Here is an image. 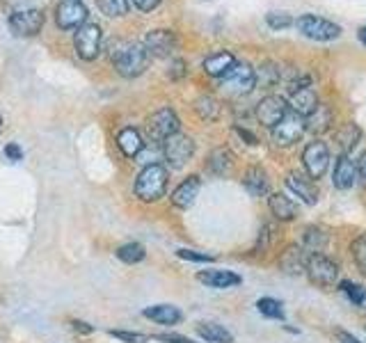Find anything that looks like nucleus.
<instances>
[{
    "label": "nucleus",
    "mask_w": 366,
    "mask_h": 343,
    "mask_svg": "<svg viewBox=\"0 0 366 343\" xmlns=\"http://www.w3.org/2000/svg\"><path fill=\"white\" fill-rule=\"evenodd\" d=\"M0 126H3V117H0Z\"/></svg>",
    "instance_id": "nucleus-50"
},
{
    "label": "nucleus",
    "mask_w": 366,
    "mask_h": 343,
    "mask_svg": "<svg viewBox=\"0 0 366 343\" xmlns=\"http://www.w3.org/2000/svg\"><path fill=\"white\" fill-rule=\"evenodd\" d=\"M194 112H197L204 121H215L220 117V101L211 94H202L194 101Z\"/></svg>",
    "instance_id": "nucleus-31"
},
{
    "label": "nucleus",
    "mask_w": 366,
    "mask_h": 343,
    "mask_svg": "<svg viewBox=\"0 0 366 343\" xmlns=\"http://www.w3.org/2000/svg\"><path fill=\"white\" fill-rule=\"evenodd\" d=\"M85 19H87V7L80 0H64L55 9V21L62 30H74L85 26Z\"/></svg>",
    "instance_id": "nucleus-14"
},
{
    "label": "nucleus",
    "mask_w": 366,
    "mask_h": 343,
    "mask_svg": "<svg viewBox=\"0 0 366 343\" xmlns=\"http://www.w3.org/2000/svg\"><path fill=\"white\" fill-rule=\"evenodd\" d=\"M177 257L183 261H194V263H211L215 257L206 254V252H194V249H177Z\"/></svg>",
    "instance_id": "nucleus-39"
},
{
    "label": "nucleus",
    "mask_w": 366,
    "mask_h": 343,
    "mask_svg": "<svg viewBox=\"0 0 366 343\" xmlns=\"http://www.w3.org/2000/svg\"><path fill=\"white\" fill-rule=\"evenodd\" d=\"M117 146L122 149V154L126 158H137L140 151L144 149V142H142V135L137 133V129H122L117 133Z\"/></svg>",
    "instance_id": "nucleus-25"
},
{
    "label": "nucleus",
    "mask_w": 366,
    "mask_h": 343,
    "mask_svg": "<svg viewBox=\"0 0 366 343\" xmlns=\"http://www.w3.org/2000/svg\"><path fill=\"white\" fill-rule=\"evenodd\" d=\"M222 87L234 96H245L257 87V69L247 62H236L234 69L222 78Z\"/></svg>",
    "instance_id": "nucleus-5"
},
{
    "label": "nucleus",
    "mask_w": 366,
    "mask_h": 343,
    "mask_svg": "<svg viewBox=\"0 0 366 343\" xmlns=\"http://www.w3.org/2000/svg\"><path fill=\"white\" fill-rule=\"evenodd\" d=\"M179 117L177 112L172 108H160L156 110L152 117L147 121V129H149V137H152V142H165L167 137H172L174 133H179Z\"/></svg>",
    "instance_id": "nucleus-7"
},
{
    "label": "nucleus",
    "mask_w": 366,
    "mask_h": 343,
    "mask_svg": "<svg viewBox=\"0 0 366 343\" xmlns=\"http://www.w3.org/2000/svg\"><path fill=\"white\" fill-rule=\"evenodd\" d=\"M350 252H352L355 266L360 268L362 274H366V236L355 238V240H352V245H350Z\"/></svg>",
    "instance_id": "nucleus-36"
},
{
    "label": "nucleus",
    "mask_w": 366,
    "mask_h": 343,
    "mask_svg": "<svg viewBox=\"0 0 366 343\" xmlns=\"http://www.w3.org/2000/svg\"><path fill=\"white\" fill-rule=\"evenodd\" d=\"M286 114H289V101L277 94H268L257 103V119L268 129H274Z\"/></svg>",
    "instance_id": "nucleus-10"
},
{
    "label": "nucleus",
    "mask_w": 366,
    "mask_h": 343,
    "mask_svg": "<svg viewBox=\"0 0 366 343\" xmlns=\"http://www.w3.org/2000/svg\"><path fill=\"white\" fill-rule=\"evenodd\" d=\"M114 254H117L119 261L133 266V263H140L147 257V252H144V247L140 243H126V245H122L117 252H114Z\"/></svg>",
    "instance_id": "nucleus-33"
},
{
    "label": "nucleus",
    "mask_w": 366,
    "mask_h": 343,
    "mask_svg": "<svg viewBox=\"0 0 366 343\" xmlns=\"http://www.w3.org/2000/svg\"><path fill=\"white\" fill-rule=\"evenodd\" d=\"M199 190H202V179L197 174H190L188 179H183L174 188L169 199L177 209H190V206L194 204V199H197Z\"/></svg>",
    "instance_id": "nucleus-18"
},
{
    "label": "nucleus",
    "mask_w": 366,
    "mask_h": 343,
    "mask_svg": "<svg viewBox=\"0 0 366 343\" xmlns=\"http://www.w3.org/2000/svg\"><path fill=\"white\" fill-rule=\"evenodd\" d=\"M74 329H78V332H83V334H92V332H94V327L92 325H87V323H83V320H74Z\"/></svg>",
    "instance_id": "nucleus-46"
},
{
    "label": "nucleus",
    "mask_w": 366,
    "mask_h": 343,
    "mask_svg": "<svg viewBox=\"0 0 366 343\" xmlns=\"http://www.w3.org/2000/svg\"><path fill=\"white\" fill-rule=\"evenodd\" d=\"M167 179H169V172H167L165 165H160V163L147 165L140 172V174H137V179H135V194H137V199L152 204V202H158L160 197H165Z\"/></svg>",
    "instance_id": "nucleus-1"
},
{
    "label": "nucleus",
    "mask_w": 366,
    "mask_h": 343,
    "mask_svg": "<svg viewBox=\"0 0 366 343\" xmlns=\"http://www.w3.org/2000/svg\"><path fill=\"white\" fill-rule=\"evenodd\" d=\"M5 156H7L9 160H14V163H16V160H21V158H23V151H21V146H19V144L11 142V144H7V146H5Z\"/></svg>",
    "instance_id": "nucleus-43"
},
{
    "label": "nucleus",
    "mask_w": 366,
    "mask_h": 343,
    "mask_svg": "<svg viewBox=\"0 0 366 343\" xmlns=\"http://www.w3.org/2000/svg\"><path fill=\"white\" fill-rule=\"evenodd\" d=\"M234 64H236L234 53H229V51H217V53H213V55L206 57L202 66H204V71L209 74V76H213V78H224V76L234 69Z\"/></svg>",
    "instance_id": "nucleus-22"
},
{
    "label": "nucleus",
    "mask_w": 366,
    "mask_h": 343,
    "mask_svg": "<svg viewBox=\"0 0 366 343\" xmlns=\"http://www.w3.org/2000/svg\"><path fill=\"white\" fill-rule=\"evenodd\" d=\"M266 21L272 30H284V28L293 26V19H291L289 11H277V9H270L266 14Z\"/></svg>",
    "instance_id": "nucleus-37"
},
{
    "label": "nucleus",
    "mask_w": 366,
    "mask_h": 343,
    "mask_svg": "<svg viewBox=\"0 0 366 343\" xmlns=\"http://www.w3.org/2000/svg\"><path fill=\"white\" fill-rule=\"evenodd\" d=\"M76 51L83 60H94L101 51V28L97 23H85L76 32Z\"/></svg>",
    "instance_id": "nucleus-13"
},
{
    "label": "nucleus",
    "mask_w": 366,
    "mask_h": 343,
    "mask_svg": "<svg viewBox=\"0 0 366 343\" xmlns=\"http://www.w3.org/2000/svg\"><path fill=\"white\" fill-rule=\"evenodd\" d=\"M355 181H357V163L348 154H341L335 163V172H332V183L337 190H350Z\"/></svg>",
    "instance_id": "nucleus-17"
},
{
    "label": "nucleus",
    "mask_w": 366,
    "mask_h": 343,
    "mask_svg": "<svg viewBox=\"0 0 366 343\" xmlns=\"http://www.w3.org/2000/svg\"><path fill=\"white\" fill-rule=\"evenodd\" d=\"M360 137H362V129H360L357 124H352V121L339 126L337 133H335V140H337L339 151L341 154H348V156H350L352 149L360 144Z\"/></svg>",
    "instance_id": "nucleus-26"
},
{
    "label": "nucleus",
    "mask_w": 366,
    "mask_h": 343,
    "mask_svg": "<svg viewBox=\"0 0 366 343\" xmlns=\"http://www.w3.org/2000/svg\"><path fill=\"white\" fill-rule=\"evenodd\" d=\"M305 272L314 286H320V289H332L339 279V263L332 261L325 254H309Z\"/></svg>",
    "instance_id": "nucleus-3"
},
{
    "label": "nucleus",
    "mask_w": 366,
    "mask_h": 343,
    "mask_svg": "<svg viewBox=\"0 0 366 343\" xmlns=\"http://www.w3.org/2000/svg\"><path fill=\"white\" fill-rule=\"evenodd\" d=\"M289 106L293 108V112L302 114V117H307V114H312L316 110L318 96H316L312 83H309V78H302V80H297V83H293Z\"/></svg>",
    "instance_id": "nucleus-11"
},
{
    "label": "nucleus",
    "mask_w": 366,
    "mask_h": 343,
    "mask_svg": "<svg viewBox=\"0 0 366 343\" xmlns=\"http://www.w3.org/2000/svg\"><path fill=\"white\" fill-rule=\"evenodd\" d=\"M156 341H163V343H194L188 337H181V334H156Z\"/></svg>",
    "instance_id": "nucleus-42"
},
{
    "label": "nucleus",
    "mask_w": 366,
    "mask_h": 343,
    "mask_svg": "<svg viewBox=\"0 0 366 343\" xmlns=\"http://www.w3.org/2000/svg\"><path fill=\"white\" fill-rule=\"evenodd\" d=\"M337 337H339L341 343H360V339H355L352 334H348V332H343V329L337 332Z\"/></svg>",
    "instance_id": "nucleus-47"
},
{
    "label": "nucleus",
    "mask_w": 366,
    "mask_h": 343,
    "mask_svg": "<svg viewBox=\"0 0 366 343\" xmlns=\"http://www.w3.org/2000/svg\"><path fill=\"white\" fill-rule=\"evenodd\" d=\"M192 154H194L192 137L183 135V133H174L163 142V156L172 169H181L192 158Z\"/></svg>",
    "instance_id": "nucleus-6"
},
{
    "label": "nucleus",
    "mask_w": 366,
    "mask_h": 343,
    "mask_svg": "<svg viewBox=\"0 0 366 343\" xmlns=\"http://www.w3.org/2000/svg\"><path fill=\"white\" fill-rule=\"evenodd\" d=\"M44 26V14L39 9H21L9 16V30L16 37H32Z\"/></svg>",
    "instance_id": "nucleus-12"
},
{
    "label": "nucleus",
    "mask_w": 366,
    "mask_h": 343,
    "mask_svg": "<svg viewBox=\"0 0 366 343\" xmlns=\"http://www.w3.org/2000/svg\"><path fill=\"white\" fill-rule=\"evenodd\" d=\"M302 165L305 172L312 179H320L330 167V149L323 140H314L305 146L302 151Z\"/></svg>",
    "instance_id": "nucleus-9"
},
{
    "label": "nucleus",
    "mask_w": 366,
    "mask_h": 343,
    "mask_svg": "<svg viewBox=\"0 0 366 343\" xmlns=\"http://www.w3.org/2000/svg\"><path fill=\"white\" fill-rule=\"evenodd\" d=\"M270 131H272V142L274 144H277V146H291V144H295L297 140H300V137L305 135V131H307L305 117H302V114H297V112H289Z\"/></svg>",
    "instance_id": "nucleus-8"
},
{
    "label": "nucleus",
    "mask_w": 366,
    "mask_h": 343,
    "mask_svg": "<svg viewBox=\"0 0 366 343\" xmlns=\"http://www.w3.org/2000/svg\"><path fill=\"white\" fill-rule=\"evenodd\" d=\"M197 279L209 289H232V286H238L243 282V277L232 270H202L197 272Z\"/></svg>",
    "instance_id": "nucleus-21"
},
{
    "label": "nucleus",
    "mask_w": 366,
    "mask_h": 343,
    "mask_svg": "<svg viewBox=\"0 0 366 343\" xmlns=\"http://www.w3.org/2000/svg\"><path fill=\"white\" fill-rule=\"evenodd\" d=\"M268 209L270 213L277 217L280 222H291L295 220V215H297V206L286 197V194L282 192H272L270 197H268Z\"/></svg>",
    "instance_id": "nucleus-24"
},
{
    "label": "nucleus",
    "mask_w": 366,
    "mask_h": 343,
    "mask_svg": "<svg viewBox=\"0 0 366 343\" xmlns=\"http://www.w3.org/2000/svg\"><path fill=\"white\" fill-rule=\"evenodd\" d=\"M341 291L348 295V300L352 304H364L366 302V289L360 284H352V282H341Z\"/></svg>",
    "instance_id": "nucleus-38"
},
{
    "label": "nucleus",
    "mask_w": 366,
    "mask_h": 343,
    "mask_svg": "<svg viewBox=\"0 0 366 343\" xmlns=\"http://www.w3.org/2000/svg\"><path fill=\"white\" fill-rule=\"evenodd\" d=\"M330 243L327 232H323L320 227H307L302 236V249L309 254H323L325 247Z\"/></svg>",
    "instance_id": "nucleus-28"
},
{
    "label": "nucleus",
    "mask_w": 366,
    "mask_h": 343,
    "mask_svg": "<svg viewBox=\"0 0 366 343\" xmlns=\"http://www.w3.org/2000/svg\"><path fill=\"white\" fill-rule=\"evenodd\" d=\"M144 49L149 51V55L167 57L177 49V34L172 30H152V32H147Z\"/></svg>",
    "instance_id": "nucleus-16"
},
{
    "label": "nucleus",
    "mask_w": 366,
    "mask_h": 343,
    "mask_svg": "<svg viewBox=\"0 0 366 343\" xmlns=\"http://www.w3.org/2000/svg\"><path fill=\"white\" fill-rule=\"evenodd\" d=\"M286 186H289V190L295 192L307 206H316L318 186L309 174H302V172H289V174H286Z\"/></svg>",
    "instance_id": "nucleus-15"
},
{
    "label": "nucleus",
    "mask_w": 366,
    "mask_h": 343,
    "mask_svg": "<svg viewBox=\"0 0 366 343\" xmlns=\"http://www.w3.org/2000/svg\"><path fill=\"white\" fill-rule=\"evenodd\" d=\"M357 174L366 181V151L360 156V160H357Z\"/></svg>",
    "instance_id": "nucleus-48"
},
{
    "label": "nucleus",
    "mask_w": 366,
    "mask_h": 343,
    "mask_svg": "<svg viewBox=\"0 0 366 343\" xmlns=\"http://www.w3.org/2000/svg\"><path fill=\"white\" fill-rule=\"evenodd\" d=\"M307 254L300 245H289L280 257V270L284 274H291V277H297L307 270Z\"/></svg>",
    "instance_id": "nucleus-19"
},
{
    "label": "nucleus",
    "mask_w": 366,
    "mask_h": 343,
    "mask_svg": "<svg viewBox=\"0 0 366 343\" xmlns=\"http://www.w3.org/2000/svg\"><path fill=\"white\" fill-rule=\"evenodd\" d=\"M305 126H307L309 133L323 135V133L332 131V126H335V112H332V108L327 106V103H318L316 110L305 117Z\"/></svg>",
    "instance_id": "nucleus-20"
},
{
    "label": "nucleus",
    "mask_w": 366,
    "mask_h": 343,
    "mask_svg": "<svg viewBox=\"0 0 366 343\" xmlns=\"http://www.w3.org/2000/svg\"><path fill=\"white\" fill-rule=\"evenodd\" d=\"M99 9L106 16H124L129 14L131 0H99Z\"/></svg>",
    "instance_id": "nucleus-35"
},
{
    "label": "nucleus",
    "mask_w": 366,
    "mask_h": 343,
    "mask_svg": "<svg viewBox=\"0 0 366 343\" xmlns=\"http://www.w3.org/2000/svg\"><path fill=\"white\" fill-rule=\"evenodd\" d=\"M357 37H360V41H362V44L366 46V26H362V28H360V32H357Z\"/></svg>",
    "instance_id": "nucleus-49"
},
{
    "label": "nucleus",
    "mask_w": 366,
    "mask_h": 343,
    "mask_svg": "<svg viewBox=\"0 0 366 343\" xmlns=\"http://www.w3.org/2000/svg\"><path fill=\"white\" fill-rule=\"evenodd\" d=\"M167 76L172 80L183 78V76H186V62H183V60H172L169 62V69H167Z\"/></svg>",
    "instance_id": "nucleus-41"
},
{
    "label": "nucleus",
    "mask_w": 366,
    "mask_h": 343,
    "mask_svg": "<svg viewBox=\"0 0 366 343\" xmlns=\"http://www.w3.org/2000/svg\"><path fill=\"white\" fill-rule=\"evenodd\" d=\"M110 337L119 339L124 343H147L149 337L144 334H137V332H124V329H110Z\"/></svg>",
    "instance_id": "nucleus-40"
},
{
    "label": "nucleus",
    "mask_w": 366,
    "mask_h": 343,
    "mask_svg": "<svg viewBox=\"0 0 366 343\" xmlns=\"http://www.w3.org/2000/svg\"><path fill=\"white\" fill-rule=\"evenodd\" d=\"M112 62L119 76L135 78L147 69L149 51L144 49V44H124L119 51L112 53Z\"/></svg>",
    "instance_id": "nucleus-2"
},
{
    "label": "nucleus",
    "mask_w": 366,
    "mask_h": 343,
    "mask_svg": "<svg viewBox=\"0 0 366 343\" xmlns=\"http://www.w3.org/2000/svg\"><path fill=\"white\" fill-rule=\"evenodd\" d=\"M236 133H238L240 137H243V140H247V144H252V146L257 144V137L252 135V133H249L247 129H243V126H236Z\"/></svg>",
    "instance_id": "nucleus-45"
},
{
    "label": "nucleus",
    "mask_w": 366,
    "mask_h": 343,
    "mask_svg": "<svg viewBox=\"0 0 366 343\" xmlns=\"http://www.w3.org/2000/svg\"><path fill=\"white\" fill-rule=\"evenodd\" d=\"M234 167V156L232 151H229L227 146H217L211 151V158H209V169L213 172V174L217 177H224L229 174Z\"/></svg>",
    "instance_id": "nucleus-30"
},
{
    "label": "nucleus",
    "mask_w": 366,
    "mask_h": 343,
    "mask_svg": "<svg viewBox=\"0 0 366 343\" xmlns=\"http://www.w3.org/2000/svg\"><path fill=\"white\" fill-rule=\"evenodd\" d=\"M243 183H245V188L252 197H261V194L268 192V174H266V169L259 167V165L247 167Z\"/></svg>",
    "instance_id": "nucleus-27"
},
{
    "label": "nucleus",
    "mask_w": 366,
    "mask_h": 343,
    "mask_svg": "<svg viewBox=\"0 0 366 343\" xmlns=\"http://www.w3.org/2000/svg\"><path fill=\"white\" fill-rule=\"evenodd\" d=\"M197 334L206 343H234L232 332H229L224 325H217V323H199L197 325Z\"/></svg>",
    "instance_id": "nucleus-29"
},
{
    "label": "nucleus",
    "mask_w": 366,
    "mask_h": 343,
    "mask_svg": "<svg viewBox=\"0 0 366 343\" xmlns=\"http://www.w3.org/2000/svg\"><path fill=\"white\" fill-rule=\"evenodd\" d=\"M133 5L142 11H152L160 5V0H133Z\"/></svg>",
    "instance_id": "nucleus-44"
},
{
    "label": "nucleus",
    "mask_w": 366,
    "mask_h": 343,
    "mask_svg": "<svg viewBox=\"0 0 366 343\" xmlns=\"http://www.w3.org/2000/svg\"><path fill=\"white\" fill-rule=\"evenodd\" d=\"M295 26L305 37L314 39V41H332L341 34V26H337V23H332L323 16H316V14H302L295 21Z\"/></svg>",
    "instance_id": "nucleus-4"
},
{
    "label": "nucleus",
    "mask_w": 366,
    "mask_h": 343,
    "mask_svg": "<svg viewBox=\"0 0 366 343\" xmlns=\"http://www.w3.org/2000/svg\"><path fill=\"white\" fill-rule=\"evenodd\" d=\"M257 309L261 316L266 318H274V320H284V309H282V302L274 300V297H261L257 302Z\"/></svg>",
    "instance_id": "nucleus-34"
},
{
    "label": "nucleus",
    "mask_w": 366,
    "mask_h": 343,
    "mask_svg": "<svg viewBox=\"0 0 366 343\" xmlns=\"http://www.w3.org/2000/svg\"><path fill=\"white\" fill-rule=\"evenodd\" d=\"M144 318L154 320L158 325H177L183 320V314L181 309L174 307V304H154V307H147L142 312Z\"/></svg>",
    "instance_id": "nucleus-23"
},
{
    "label": "nucleus",
    "mask_w": 366,
    "mask_h": 343,
    "mask_svg": "<svg viewBox=\"0 0 366 343\" xmlns=\"http://www.w3.org/2000/svg\"><path fill=\"white\" fill-rule=\"evenodd\" d=\"M280 66L274 62H263L257 69V83H261V87H274L280 83Z\"/></svg>",
    "instance_id": "nucleus-32"
}]
</instances>
